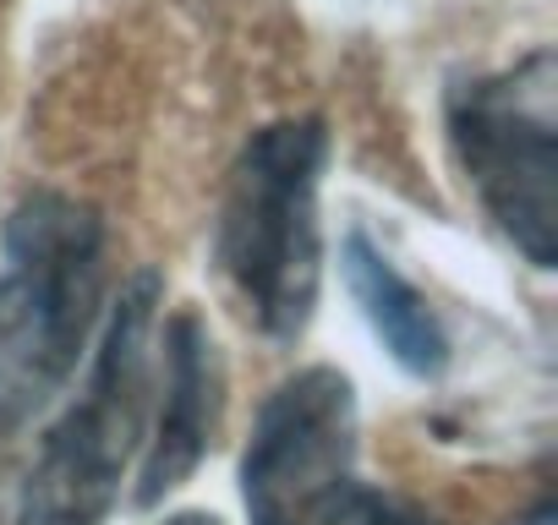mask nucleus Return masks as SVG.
I'll return each mask as SVG.
<instances>
[{
  "instance_id": "1",
  "label": "nucleus",
  "mask_w": 558,
  "mask_h": 525,
  "mask_svg": "<svg viewBox=\"0 0 558 525\" xmlns=\"http://www.w3.org/2000/svg\"><path fill=\"white\" fill-rule=\"evenodd\" d=\"M105 213L66 192H28L0 230V438L23 432L77 373L105 323Z\"/></svg>"
},
{
  "instance_id": "2",
  "label": "nucleus",
  "mask_w": 558,
  "mask_h": 525,
  "mask_svg": "<svg viewBox=\"0 0 558 525\" xmlns=\"http://www.w3.org/2000/svg\"><path fill=\"white\" fill-rule=\"evenodd\" d=\"M324 164H329V121L286 115L257 126L225 170L214 213V269L235 291L246 323L274 345H296L318 313Z\"/></svg>"
},
{
  "instance_id": "3",
  "label": "nucleus",
  "mask_w": 558,
  "mask_h": 525,
  "mask_svg": "<svg viewBox=\"0 0 558 525\" xmlns=\"http://www.w3.org/2000/svg\"><path fill=\"white\" fill-rule=\"evenodd\" d=\"M165 280L137 269L105 307L99 345L77 400L39 438V454L17 492V525H105L121 503L126 471L148 438V378H154V323Z\"/></svg>"
},
{
  "instance_id": "4",
  "label": "nucleus",
  "mask_w": 558,
  "mask_h": 525,
  "mask_svg": "<svg viewBox=\"0 0 558 525\" xmlns=\"http://www.w3.org/2000/svg\"><path fill=\"white\" fill-rule=\"evenodd\" d=\"M558 66L536 45L504 72H476L449 83L444 126L465 186L498 235L531 262H558Z\"/></svg>"
},
{
  "instance_id": "5",
  "label": "nucleus",
  "mask_w": 558,
  "mask_h": 525,
  "mask_svg": "<svg viewBox=\"0 0 558 525\" xmlns=\"http://www.w3.org/2000/svg\"><path fill=\"white\" fill-rule=\"evenodd\" d=\"M356 487V383L340 367H302L252 416L241 498L252 525H324Z\"/></svg>"
},
{
  "instance_id": "6",
  "label": "nucleus",
  "mask_w": 558,
  "mask_h": 525,
  "mask_svg": "<svg viewBox=\"0 0 558 525\" xmlns=\"http://www.w3.org/2000/svg\"><path fill=\"white\" fill-rule=\"evenodd\" d=\"M219 422H225V356L203 313L181 307L165 318L159 334V411L143 438L132 503L159 509L181 481H192V471L208 460L219 438Z\"/></svg>"
},
{
  "instance_id": "7",
  "label": "nucleus",
  "mask_w": 558,
  "mask_h": 525,
  "mask_svg": "<svg viewBox=\"0 0 558 525\" xmlns=\"http://www.w3.org/2000/svg\"><path fill=\"white\" fill-rule=\"evenodd\" d=\"M340 274H345V291L362 307L367 329L384 340V351L395 356L400 373H411V378H444L449 373V329H444V318L395 269L389 252L367 230H351L340 241Z\"/></svg>"
},
{
  "instance_id": "8",
  "label": "nucleus",
  "mask_w": 558,
  "mask_h": 525,
  "mask_svg": "<svg viewBox=\"0 0 558 525\" xmlns=\"http://www.w3.org/2000/svg\"><path fill=\"white\" fill-rule=\"evenodd\" d=\"M324 525H444V520H433L427 509H416L411 498H395V492H378V487H351L335 509H329V520Z\"/></svg>"
},
{
  "instance_id": "9",
  "label": "nucleus",
  "mask_w": 558,
  "mask_h": 525,
  "mask_svg": "<svg viewBox=\"0 0 558 525\" xmlns=\"http://www.w3.org/2000/svg\"><path fill=\"white\" fill-rule=\"evenodd\" d=\"M165 525H219V514H203V509H181V514H170Z\"/></svg>"
}]
</instances>
